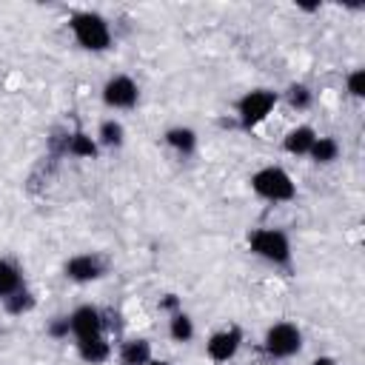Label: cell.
<instances>
[{
	"instance_id": "8992f818",
	"label": "cell",
	"mask_w": 365,
	"mask_h": 365,
	"mask_svg": "<svg viewBox=\"0 0 365 365\" xmlns=\"http://www.w3.org/2000/svg\"><path fill=\"white\" fill-rule=\"evenodd\" d=\"M140 100V86L128 74H114L103 86V103L108 108H134Z\"/></svg>"
},
{
	"instance_id": "44dd1931",
	"label": "cell",
	"mask_w": 365,
	"mask_h": 365,
	"mask_svg": "<svg viewBox=\"0 0 365 365\" xmlns=\"http://www.w3.org/2000/svg\"><path fill=\"white\" fill-rule=\"evenodd\" d=\"M46 334H48L51 339H68V334H71L68 314H66V317H54V319L46 325Z\"/></svg>"
},
{
	"instance_id": "e0dca14e",
	"label": "cell",
	"mask_w": 365,
	"mask_h": 365,
	"mask_svg": "<svg viewBox=\"0 0 365 365\" xmlns=\"http://www.w3.org/2000/svg\"><path fill=\"white\" fill-rule=\"evenodd\" d=\"M308 157L317 163V165H331L336 157H339V143L334 137H317Z\"/></svg>"
},
{
	"instance_id": "7a4b0ae2",
	"label": "cell",
	"mask_w": 365,
	"mask_h": 365,
	"mask_svg": "<svg viewBox=\"0 0 365 365\" xmlns=\"http://www.w3.org/2000/svg\"><path fill=\"white\" fill-rule=\"evenodd\" d=\"M251 191L268 202H288L297 197V185L291 180V174L279 165H265L259 171L251 174Z\"/></svg>"
},
{
	"instance_id": "ffe728a7",
	"label": "cell",
	"mask_w": 365,
	"mask_h": 365,
	"mask_svg": "<svg viewBox=\"0 0 365 365\" xmlns=\"http://www.w3.org/2000/svg\"><path fill=\"white\" fill-rule=\"evenodd\" d=\"M285 103H288L291 108H297V111L311 108V103H314L311 86H305V83H291V86L285 88Z\"/></svg>"
},
{
	"instance_id": "277c9868",
	"label": "cell",
	"mask_w": 365,
	"mask_h": 365,
	"mask_svg": "<svg viewBox=\"0 0 365 365\" xmlns=\"http://www.w3.org/2000/svg\"><path fill=\"white\" fill-rule=\"evenodd\" d=\"M279 94L271 88H251L237 100V120L245 131H254L259 123L268 120V114L274 111Z\"/></svg>"
},
{
	"instance_id": "2e32d148",
	"label": "cell",
	"mask_w": 365,
	"mask_h": 365,
	"mask_svg": "<svg viewBox=\"0 0 365 365\" xmlns=\"http://www.w3.org/2000/svg\"><path fill=\"white\" fill-rule=\"evenodd\" d=\"M97 145H103V148H120L123 143H125V128H123V123L120 120H114V117H108V120H103L100 123V128H97Z\"/></svg>"
},
{
	"instance_id": "7402d4cb",
	"label": "cell",
	"mask_w": 365,
	"mask_h": 365,
	"mask_svg": "<svg viewBox=\"0 0 365 365\" xmlns=\"http://www.w3.org/2000/svg\"><path fill=\"white\" fill-rule=\"evenodd\" d=\"M348 91H351V97H356V100H362L365 97V68H354L351 74H348Z\"/></svg>"
},
{
	"instance_id": "ba28073f",
	"label": "cell",
	"mask_w": 365,
	"mask_h": 365,
	"mask_svg": "<svg viewBox=\"0 0 365 365\" xmlns=\"http://www.w3.org/2000/svg\"><path fill=\"white\" fill-rule=\"evenodd\" d=\"M63 271H66V277H68L71 282H80V285H83V282H94V279H100V277L106 274V259H103L100 254H94V251L74 254V257L66 259Z\"/></svg>"
},
{
	"instance_id": "ac0fdd59",
	"label": "cell",
	"mask_w": 365,
	"mask_h": 365,
	"mask_svg": "<svg viewBox=\"0 0 365 365\" xmlns=\"http://www.w3.org/2000/svg\"><path fill=\"white\" fill-rule=\"evenodd\" d=\"M168 336L174 342H191L194 339V319L182 308L171 314V319H168Z\"/></svg>"
},
{
	"instance_id": "3957f363",
	"label": "cell",
	"mask_w": 365,
	"mask_h": 365,
	"mask_svg": "<svg viewBox=\"0 0 365 365\" xmlns=\"http://www.w3.org/2000/svg\"><path fill=\"white\" fill-rule=\"evenodd\" d=\"M248 248L259 259H265L271 265H288L291 262V254H294L288 234L279 231V228H254L248 234Z\"/></svg>"
},
{
	"instance_id": "603a6c76",
	"label": "cell",
	"mask_w": 365,
	"mask_h": 365,
	"mask_svg": "<svg viewBox=\"0 0 365 365\" xmlns=\"http://www.w3.org/2000/svg\"><path fill=\"white\" fill-rule=\"evenodd\" d=\"M160 308H163V311H171V314H174V311H180V299H177L174 294H165V297L160 299Z\"/></svg>"
},
{
	"instance_id": "cb8c5ba5",
	"label": "cell",
	"mask_w": 365,
	"mask_h": 365,
	"mask_svg": "<svg viewBox=\"0 0 365 365\" xmlns=\"http://www.w3.org/2000/svg\"><path fill=\"white\" fill-rule=\"evenodd\" d=\"M311 365H339V362H336L334 356H317V359H314Z\"/></svg>"
},
{
	"instance_id": "9a60e30c",
	"label": "cell",
	"mask_w": 365,
	"mask_h": 365,
	"mask_svg": "<svg viewBox=\"0 0 365 365\" xmlns=\"http://www.w3.org/2000/svg\"><path fill=\"white\" fill-rule=\"evenodd\" d=\"M66 151H68L71 157L94 160V157H97V151H100V145H97V140H94V137H88L83 128H77V131H71V134H68V140H66Z\"/></svg>"
},
{
	"instance_id": "d4e9b609",
	"label": "cell",
	"mask_w": 365,
	"mask_h": 365,
	"mask_svg": "<svg viewBox=\"0 0 365 365\" xmlns=\"http://www.w3.org/2000/svg\"><path fill=\"white\" fill-rule=\"evenodd\" d=\"M302 11H319V3H297Z\"/></svg>"
},
{
	"instance_id": "5bb4252c",
	"label": "cell",
	"mask_w": 365,
	"mask_h": 365,
	"mask_svg": "<svg viewBox=\"0 0 365 365\" xmlns=\"http://www.w3.org/2000/svg\"><path fill=\"white\" fill-rule=\"evenodd\" d=\"M23 285H26V282H23L20 265L11 262V259H6V257H0V302H3L6 297H11L17 288H23Z\"/></svg>"
},
{
	"instance_id": "9c48e42d",
	"label": "cell",
	"mask_w": 365,
	"mask_h": 365,
	"mask_svg": "<svg viewBox=\"0 0 365 365\" xmlns=\"http://www.w3.org/2000/svg\"><path fill=\"white\" fill-rule=\"evenodd\" d=\"M68 322H71V336H74V339L103 334V325H106L100 308H94V305H77V308L68 314Z\"/></svg>"
},
{
	"instance_id": "7c38bea8",
	"label": "cell",
	"mask_w": 365,
	"mask_h": 365,
	"mask_svg": "<svg viewBox=\"0 0 365 365\" xmlns=\"http://www.w3.org/2000/svg\"><path fill=\"white\" fill-rule=\"evenodd\" d=\"M163 140H165L168 148H174V151L182 154V157H188V154L197 151V131L188 128V125H171V128L163 134Z\"/></svg>"
},
{
	"instance_id": "8fae6325",
	"label": "cell",
	"mask_w": 365,
	"mask_h": 365,
	"mask_svg": "<svg viewBox=\"0 0 365 365\" xmlns=\"http://www.w3.org/2000/svg\"><path fill=\"white\" fill-rule=\"evenodd\" d=\"M317 137H319V134H317L311 125H297V128H291V131L282 137V148H285L288 154H294V157H308V151H311V145H314Z\"/></svg>"
},
{
	"instance_id": "484cf974",
	"label": "cell",
	"mask_w": 365,
	"mask_h": 365,
	"mask_svg": "<svg viewBox=\"0 0 365 365\" xmlns=\"http://www.w3.org/2000/svg\"><path fill=\"white\" fill-rule=\"evenodd\" d=\"M148 365H171V362H168V359H154V356H151Z\"/></svg>"
},
{
	"instance_id": "d6986e66",
	"label": "cell",
	"mask_w": 365,
	"mask_h": 365,
	"mask_svg": "<svg viewBox=\"0 0 365 365\" xmlns=\"http://www.w3.org/2000/svg\"><path fill=\"white\" fill-rule=\"evenodd\" d=\"M34 294L23 285V288H17L11 297H6L3 299V308H6V314H11V317H23V314H29L31 308H34Z\"/></svg>"
},
{
	"instance_id": "52a82bcc",
	"label": "cell",
	"mask_w": 365,
	"mask_h": 365,
	"mask_svg": "<svg viewBox=\"0 0 365 365\" xmlns=\"http://www.w3.org/2000/svg\"><path fill=\"white\" fill-rule=\"evenodd\" d=\"M240 345H242V331H240L237 325H228V328H220V331H214V334L208 336L205 354H208L211 362L222 365V362H228V359L237 356Z\"/></svg>"
},
{
	"instance_id": "4fadbf2b",
	"label": "cell",
	"mask_w": 365,
	"mask_h": 365,
	"mask_svg": "<svg viewBox=\"0 0 365 365\" xmlns=\"http://www.w3.org/2000/svg\"><path fill=\"white\" fill-rule=\"evenodd\" d=\"M120 365H148L151 359V342L143 336H131L120 345Z\"/></svg>"
},
{
	"instance_id": "5b68a950",
	"label": "cell",
	"mask_w": 365,
	"mask_h": 365,
	"mask_svg": "<svg viewBox=\"0 0 365 365\" xmlns=\"http://www.w3.org/2000/svg\"><path fill=\"white\" fill-rule=\"evenodd\" d=\"M262 348L274 359H288V356L299 354V348H302V331L294 322H274L265 331V336H262Z\"/></svg>"
},
{
	"instance_id": "30bf717a",
	"label": "cell",
	"mask_w": 365,
	"mask_h": 365,
	"mask_svg": "<svg viewBox=\"0 0 365 365\" xmlns=\"http://www.w3.org/2000/svg\"><path fill=\"white\" fill-rule=\"evenodd\" d=\"M77 345V354L83 362L88 365H103L108 356H111V345L103 334H94V336H83V339H74Z\"/></svg>"
},
{
	"instance_id": "6da1fadb",
	"label": "cell",
	"mask_w": 365,
	"mask_h": 365,
	"mask_svg": "<svg viewBox=\"0 0 365 365\" xmlns=\"http://www.w3.org/2000/svg\"><path fill=\"white\" fill-rule=\"evenodd\" d=\"M68 29L77 46L86 51H106L111 46V26L97 11H74L68 20Z\"/></svg>"
}]
</instances>
